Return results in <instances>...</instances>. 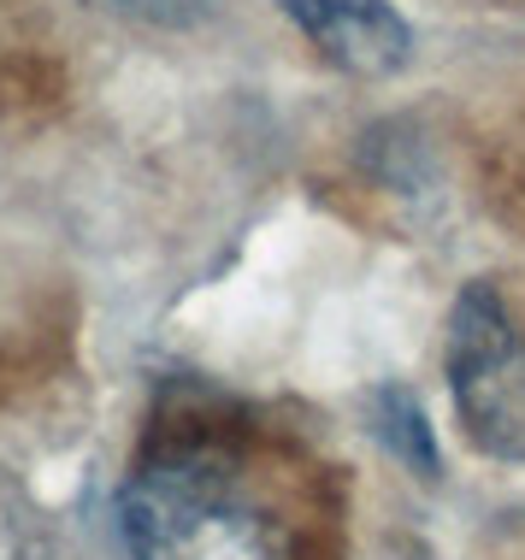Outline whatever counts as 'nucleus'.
I'll list each match as a JSON object with an SVG mask.
<instances>
[{
  "mask_svg": "<svg viewBox=\"0 0 525 560\" xmlns=\"http://www.w3.org/2000/svg\"><path fill=\"white\" fill-rule=\"evenodd\" d=\"M125 537L137 560H290L272 513L254 508L219 466L189 454L130 478Z\"/></svg>",
  "mask_w": 525,
  "mask_h": 560,
  "instance_id": "nucleus-1",
  "label": "nucleus"
},
{
  "mask_svg": "<svg viewBox=\"0 0 525 560\" xmlns=\"http://www.w3.org/2000/svg\"><path fill=\"white\" fill-rule=\"evenodd\" d=\"M448 389L478 454L525 466V330L497 283H467L448 313Z\"/></svg>",
  "mask_w": 525,
  "mask_h": 560,
  "instance_id": "nucleus-2",
  "label": "nucleus"
},
{
  "mask_svg": "<svg viewBox=\"0 0 525 560\" xmlns=\"http://www.w3.org/2000/svg\"><path fill=\"white\" fill-rule=\"evenodd\" d=\"M278 7L349 78H396L413 59V30L396 0H278Z\"/></svg>",
  "mask_w": 525,
  "mask_h": 560,
  "instance_id": "nucleus-3",
  "label": "nucleus"
},
{
  "mask_svg": "<svg viewBox=\"0 0 525 560\" xmlns=\"http://www.w3.org/2000/svg\"><path fill=\"white\" fill-rule=\"evenodd\" d=\"M378 436L389 448L401 454V460L413 466V472H438V448H431V425H425V407H419L401 384L378 389Z\"/></svg>",
  "mask_w": 525,
  "mask_h": 560,
  "instance_id": "nucleus-4",
  "label": "nucleus"
},
{
  "mask_svg": "<svg viewBox=\"0 0 525 560\" xmlns=\"http://www.w3.org/2000/svg\"><path fill=\"white\" fill-rule=\"evenodd\" d=\"M137 7H148V12H177L184 0H137Z\"/></svg>",
  "mask_w": 525,
  "mask_h": 560,
  "instance_id": "nucleus-5",
  "label": "nucleus"
}]
</instances>
